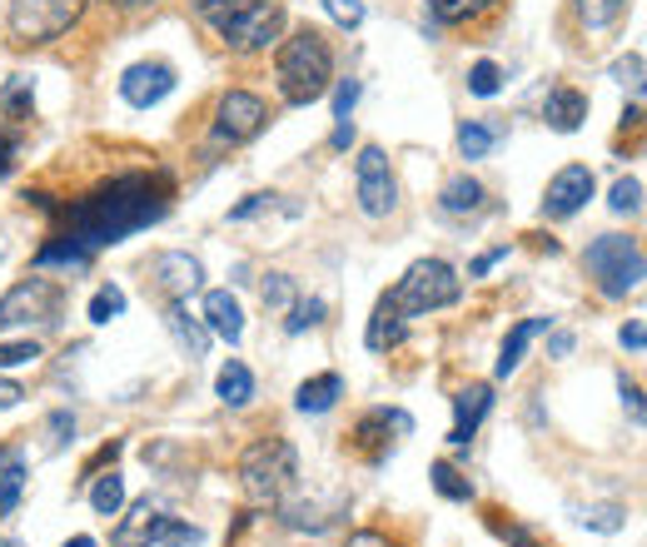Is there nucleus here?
<instances>
[{
	"mask_svg": "<svg viewBox=\"0 0 647 547\" xmlns=\"http://www.w3.org/2000/svg\"><path fill=\"white\" fill-rule=\"evenodd\" d=\"M170 180L164 174H120V180L100 184L90 200L70 204L65 210V234L46 244L36 254L40 270L50 264H65V270H85L100 250L110 244H125L130 234L150 230L170 214Z\"/></svg>",
	"mask_w": 647,
	"mask_h": 547,
	"instance_id": "f257e3e1",
	"label": "nucleus"
},
{
	"mask_svg": "<svg viewBox=\"0 0 647 547\" xmlns=\"http://www.w3.org/2000/svg\"><path fill=\"white\" fill-rule=\"evenodd\" d=\"M274 75H280L284 105H314V100H324L328 85H334V50H328V40L314 26H300L280 45Z\"/></svg>",
	"mask_w": 647,
	"mask_h": 547,
	"instance_id": "f03ea898",
	"label": "nucleus"
},
{
	"mask_svg": "<svg viewBox=\"0 0 647 547\" xmlns=\"http://www.w3.org/2000/svg\"><path fill=\"white\" fill-rule=\"evenodd\" d=\"M294 473H300V458H294L290 438H260L240 458V483L250 503H280L290 493Z\"/></svg>",
	"mask_w": 647,
	"mask_h": 547,
	"instance_id": "7ed1b4c3",
	"label": "nucleus"
},
{
	"mask_svg": "<svg viewBox=\"0 0 647 547\" xmlns=\"http://www.w3.org/2000/svg\"><path fill=\"white\" fill-rule=\"evenodd\" d=\"M458 294H464V284H458V274L448 270L444 260H418V264H408L394 288H388V304L404 318H424V314H434V308L458 304Z\"/></svg>",
	"mask_w": 647,
	"mask_h": 547,
	"instance_id": "20e7f679",
	"label": "nucleus"
},
{
	"mask_svg": "<svg viewBox=\"0 0 647 547\" xmlns=\"http://www.w3.org/2000/svg\"><path fill=\"white\" fill-rule=\"evenodd\" d=\"M583 270L593 274L603 298H628L633 288H643V244L628 240V234H603V240L588 244L583 254Z\"/></svg>",
	"mask_w": 647,
	"mask_h": 547,
	"instance_id": "39448f33",
	"label": "nucleus"
},
{
	"mask_svg": "<svg viewBox=\"0 0 647 547\" xmlns=\"http://www.w3.org/2000/svg\"><path fill=\"white\" fill-rule=\"evenodd\" d=\"M85 0H10V45H50L80 20Z\"/></svg>",
	"mask_w": 647,
	"mask_h": 547,
	"instance_id": "423d86ee",
	"label": "nucleus"
},
{
	"mask_svg": "<svg viewBox=\"0 0 647 547\" xmlns=\"http://www.w3.org/2000/svg\"><path fill=\"white\" fill-rule=\"evenodd\" d=\"M284 30V6L280 0H244L230 20L220 26V36L234 50H270Z\"/></svg>",
	"mask_w": 647,
	"mask_h": 547,
	"instance_id": "0eeeda50",
	"label": "nucleus"
},
{
	"mask_svg": "<svg viewBox=\"0 0 647 547\" xmlns=\"http://www.w3.org/2000/svg\"><path fill=\"white\" fill-rule=\"evenodd\" d=\"M354 174H358V210H364L368 220H384V214H394L398 184H394V170H388V154L378 150V144H364V150H358Z\"/></svg>",
	"mask_w": 647,
	"mask_h": 547,
	"instance_id": "6e6552de",
	"label": "nucleus"
},
{
	"mask_svg": "<svg viewBox=\"0 0 647 547\" xmlns=\"http://www.w3.org/2000/svg\"><path fill=\"white\" fill-rule=\"evenodd\" d=\"M264 120H270V110H264L260 95H250V90H224L220 105H214V140L244 144V140L260 135Z\"/></svg>",
	"mask_w": 647,
	"mask_h": 547,
	"instance_id": "1a4fd4ad",
	"label": "nucleus"
},
{
	"mask_svg": "<svg viewBox=\"0 0 647 547\" xmlns=\"http://www.w3.org/2000/svg\"><path fill=\"white\" fill-rule=\"evenodd\" d=\"M60 308V288L50 278H26L16 284L6 298H0V328H16V324H50Z\"/></svg>",
	"mask_w": 647,
	"mask_h": 547,
	"instance_id": "9d476101",
	"label": "nucleus"
},
{
	"mask_svg": "<svg viewBox=\"0 0 647 547\" xmlns=\"http://www.w3.org/2000/svg\"><path fill=\"white\" fill-rule=\"evenodd\" d=\"M588 200H593V170L588 164H563V170L548 180L543 214H548V220H573Z\"/></svg>",
	"mask_w": 647,
	"mask_h": 547,
	"instance_id": "9b49d317",
	"label": "nucleus"
},
{
	"mask_svg": "<svg viewBox=\"0 0 647 547\" xmlns=\"http://www.w3.org/2000/svg\"><path fill=\"white\" fill-rule=\"evenodd\" d=\"M150 278H155V288L164 298H190L204 284V264L184 250H164L150 260Z\"/></svg>",
	"mask_w": 647,
	"mask_h": 547,
	"instance_id": "f8f14e48",
	"label": "nucleus"
},
{
	"mask_svg": "<svg viewBox=\"0 0 647 547\" xmlns=\"http://www.w3.org/2000/svg\"><path fill=\"white\" fill-rule=\"evenodd\" d=\"M170 90H174V70L164 65V60H140V65H130L125 75H120V95H125V105H135V110L160 105Z\"/></svg>",
	"mask_w": 647,
	"mask_h": 547,
	"instance_id": "ddd939ff",
	"label": "nucleus"
},
{
	"mask_svg": "<svg viewBox=\"0 0 647 547\" xmlns=\"http://www.w3.org/2000/svg\"><path fill=\"white\" fill-rule=\"evenodd\" d=\"M408 428H414V418H408L404 408H374V413H364V418H358L354 438H358V448H364L368 458L384 463L388 448H394V438H388V433H408Z\"/></svg>",
	"mask_w": 647,
	"mask_h": 547,
	"instance_id": "4468645a",
	"label": "nucleus"
},
{
	"mask_svg": "<svg viewBox=\"0 0 647 547\" xmlns=\"http://www.w3.org/2000/svg\"><path fill=\"white\" fill-rule=\"evenodd\" d=\"M488 408H493V388H488V384H468V388H458V398H454V428H448V443H454V448H468V443H474V433H478V423L488 418Z\"/></svg>",
	"mask_w": 647,
	"mask_h": 547,
	"instance_id": "2eb2a0df",
	"label": "nucleus"
},
{
	"mask_svg": "<svg viewBox=\"0 0 647 547\" xmlns=\"http://www.w3.org/2000/svg\"><path fill=\"white\" fill-rule=\"evenodd\" d=\"M204 328H210L214 338H224V344H240L244 338V308L230 288H210V294H204Z\"/></svg>",
	"mask_w": 647,
	"mask_h": 547,
	"instance_id": "dca6fc26",
	"label": "nucleus"
},
{
	"mask_svg": "<svg viewBox=\"0 0 647 547\" xmlns=\"http://www.w3.org/2000/svg\"><path fill=\"white\" fill-rule=\"evenodd\" d=\"M543 120H548V130H558V135H573V130L588 120V95L573 85H553L548 100H543Z\"/></svg>",
	"mask_w": 647,
	"mask_h": 547,
	"instance_id": "f3484780",
	"label": "nucleus"
},
{
	"mask_svg": "<svg viewBox=\"0 0 647 547\" xmlns=\"http://www.w3.org/2000/svg\"><path fill=\"white\" fill-rule=\"evenodd\" d=\"M204 533L194 528V523H184V518H170V513H155V518L145 523V528L135 533V543L130 547H200Z\"/></svg>",
	"mask_w": 647,
	"mask_h": 547,
	"instance_id": "a211bd4d",
	"label": "nucleus"
},
{
	"mask_svg": "<svg viewBox=\"0 0 647 547\" xmlns=\"http://www.w3.org/2000/svg\"><path fill=\"white\" fill-rule=\"evenodd\" d=\"M164 328H170L174 344H180L190 358H204V354H210V328H204L200 318H190L184 298H170V308H164Z\"/></svg>",
	"mask_w": 647,
	"mask_h": 547,
	"instance_id": "6ab92c4d",
	"label": "nucleus"
},
{
	"mask_svg": "<svg viewBox=\"0 0 647 547\" xmlns=\"http://www.w3.org/2000/svg\"><path fill=\"white\" fill-rule=\"evenodd\" d=\"M548 324H553V318H518V324L508 328V338H503L498 364H493V374H498V378H508L513 368L523 364V354H528V344H533V338H538V334H548Z\"/></svg>",
	"mask_w": 647,
	"mask_h": 547,
	"instance_id": "aec40b11",
	"label": "nucleus"
},
{
	"mask_svg": "<svg viewBox=\"0 0 647 547\" xmlns=\"http://www.w3.org/2000/svg\"><path fill=\"white\" fill-rule=\"evenodd\" d=\"M404 334H408V318L398 314V308L388 304V294H384L378 298V308H374V318H368V328H364V344L374 348V354H384V348L404 344Z\"/></svg>",
	"mask_w": 647,
	"mask_h": 547,
	"instance_id": "412c9836",
	"label": "nucleus"
},
{
	"mask_svg": "<svg viewBox=\"0 0 647 547\" xmlns=\"http://www.w3.org/2000/svg\"><path fill=\"white\" fill-rule=\"evenodd\" d=\"M338 518H344V498H338L334 508H320L314 498H300V503H290V508H284V523H290L294 533H310V538H324Z\"/></svg>",
	"mask_w": 647,
	"mask_h": 547,
	"instance_id": "4be33fe9",
	"label": "nucleus"
},
{
	"mask_svg": "<svg viewBox=\"0 0 647 547\" xmlns=\"http://www.w3.org/2000/svg\"><path fill=\"white\" fill-rule=\"evenodd\" d=\"M484 184L474 180V174H454V180L444 184V194H438V210L444 214H478L484 210Z\"/></svg>",
	"mask_w": 647,
	"mask_h": 547,
	"instance_id": "5701e85b",
	"label": "nucleus"
},
{
	"mask_svg": "<svg viewBox=\"0 0 647 547\" xmlns=\"http://www.w3.org/2000/svg\"><path fill=\"white\" fill-rule=\"evenodd\" d=\"M344 398V378L338 374H320V378H304L300 394H294V408L300 413H328Z\"/></svg>",
	"mask_w": 647,
	"mask_h": 547,
	"instance_id": "b1692460",
	"label": "nucleus"
},
{
	"mask_svg": "<svg viewBox=\"0 0 647 547\" xmlns=\"http://www.w3.org/2000/svg\"><path fill=\"white\" fill-rule=\"evenodd\" d=\"M214 394H220L224 408H244L254 398V374L240 364V358H230V364L220 368V378H214Z\"/></svg>",
	"mask_w": 647,
	"mask_h": 547,
	"instance_id": "393cba45",
	"label": "nucleus"
},
{
	"mask_svg": "<svg viewBox=\"0 0 647 547\" xmlns=\"http://www.w3.org/2000/svg\"><path fill=\"white\" fill-rule=\"evenodd\" d=\"M90 508H95L100 518H115V513L125 508V478H120V473H95V488H90Z\"/></svg>",
	"mask_w": 647,
	"mask_h": 547,
	"instance_id": "a878e982",
	"label": "nucleus"
},
{
	"mask_svg": "<svg viewBox=\"0 0 647 547\" xmlns=\"http://www.w3.org/2000/svg\"><path fill=\"white\" fill-rule=\"evenodd\" d=\"M493 144H498V125H484V120H464L458 125V154L464 160H484Z\"/></svg>",
	"mask_w": 647,
	"mask_h": 547,
	"instance_id": "bb28decb",
	"label": "nucleus"
},
{
	"mask_svg": "<svg viewBox=\"0 0 647 547\" xmlns=\"http://www.w3.org/2000/svg\"><path fill=\"white\" fill-rule=\"evenodd\" d=\"M488 10H498V0H434V20H444V26H468Z\"/></svg>",
	"mask_w": 647,
	"mask_h": 547,
	"instance_id": "cd10ccee",
	"label": "nucleus"
},
{
	"mask_svg": "<svg viewBox=\"0 0 647 547\" xmlns=\"http://www.w3.org/2000/svg\"><path fill=\"white\" fill-rule=\"evenodd\" d=\"M578 523L593 533H623L628 528V508H618V503H588V508H578Z\"/></svg>",
	"mask_w": 647,
	"mask_h": 547,
	"instance_id": "c85d7f7f",
	"label": "nucleus"
},
{
	"mask_svg": "<svg viewBox=\"0 0 647 547\" xmlns=\"http://www.w3.org/2000/svg\"><path fill=\"white\" fill-rule=\"evenodd\" d=\"M20 488H26V458L10 453V463L0 468V518H10L20 508Z\"/></svg>",
	"mask_w": 647,
	"mask_h": 547,
	"instance_id": "c756f323",
	"label": "nucleus"
},
{
	"mask_svg": "<svg viewBox=\"0 0 647 547\" xmlns=\"http://www.w3.org/2000/svg\"><path fill=\"white\" fill-rule=\"evenodd\" d=\"M573 10H578V20L588 30H608L613 20H623L628 0H573Z\"/></svg>",
	"mask_w": 647,
	"mask_h": 547,
	"instance_id": "7c9ffc66",
	"label": "nucleus"
},
{
	"mask_svg": "<svg viewBox=\"0 0 647 547\" xmlns=\"http://www.w3.org/2000/svg\"><path fill=\"white\" fill-rule=\"evenodd\" d=\"M434 488H438V498H448V503H468V498H474V483H468L454 463H434Z\"/></svg>",
	"mask_w": 647,
	"mask_h": 547,
	"instance_id": "2f4dec72",
	"label": "nucleus"
},
{
	"mask_svg": "<svg viewBox=\"0 0 647 547\" xmlns=\"http://www.w3.org/2000/svg\"><path fill=\"white\" fill-rule=\"evenodd\" d=\"M260 298H264V308H280V314H290V304L300 298V288H294L290 274H264Z\"/></svg>",
	"mask_w": 647,
	"mask_h": 547,
	"instance_id": "473e14b6",
	"label": "nucleus"
},
{
	"mask_svg": "<svg viewBox=\"0 0 647 547\" xmlns=\"http://www.w3.org/2000/svg\"><path fill=\"white\" fill-rule=\"evenodd\" d=\"M125 314V288L105 284L95 298H90V324H110V318Z\"/></svg>",
	"mask_w": 647,
	"mask_h": 547,
	"instance_id": "72a5a7b5",
	"label": "nucleus"
},
{
	"mask_svg": "<svg viewBox=\"0 0 647 547\" xmlns=\"http://www.w3.org/2000/svg\"><path fill=\"white\" fill-rule=\"evenodd\" d=\"M314 324H324V298H294L284 328H290V334H304V328H314Z\"/></svg>",
	"mask_w": 647,
	"mask_h": 547,
	"instance_id": "f704fd0d",
	"label": "nucleus"
},
{
	"mask_svg": "<svg viewBox=\"0 0 647 547\" xmlns=\"http://www.w3.org/2000/svg\"><path fill=\"white\" fill-rule=\"evenodd\" d=\"M468 90H474L478 100H493L503 90V70L493 65V60H478V65L468 70Z\"/></svg>",
	"mask_w": 647,
	"mask_h": 547,
	"instance_id": "c9c22d12",
	"label": "nucleus"
},
{
	"mask_svg": "<svg viewBox=\"0 0 647 547\" xmlns=\"http://www.w3.org/2000/svg\"><path fill=\"white\" fill-rule=\"evenodd\" d=\"M613 214H638L643 210V180L638 174H628V180H618L613 184Z\"/></svg>",
	"mask_w": 647,
	"mask_h": 547,
	"instance_id": "e433bc0d",
	"label": "nucleus"
},
{
	"mask_svg": "<svg viewBox=\"0 0 647 547\" xmlns=\"http://www.w3.org/2000/svg\"><path fill=\"white\" fill-rule=\"evenodd\" d=\"M155 513H160V503H150V498H145V503H135V513H130V523L115 533V547H130V543H135V533L145 528V523L155 518Z\"/></svg>",
	"mask_w": 647,
	"mask_h": 547,
	"instance_id": "4c0bfd02",
	"label": "nucleus"
},
{
	"mask_svg": "<svg viewBox=\"0 0 647 547\" xmlns=\"http://www.w3.org/2000/svg\"><path fill=\"white\" fill-rule=\"evenodd\" d=\"M324 10H328V16H334L344 30H358V26H364V0H324Z\"/></svg>",
	"mask_w": 647,
	"mask_h": 547,
	"instance_id": "58836bf2",
	"label": "nucleus"
},
{
	"mask_svg": "<svg viewBox=\"0 0 647 547\" xmlns=\"http://www.w3.org/2000/svg\"><path fill=\"white\" fill-rule=\"evenodd\" d=\"M240 6H244V0H194V10H200V20H210L214 30H220L224 20H230Z\"/></svg>",
	"mask_w": 647,
	"mask_h": 547,
	"instance_id": "ea45409f",
	"label": "nucleus"
},
{
	"mask_svg": "<svg viewBox=\"0 0 647 547\" xmlns=\"http://www.w3.org/2000/svg\"><path fill=\"white\" fill-rule=\"evenodd\" d=\"M30 358H40V344H36V338H20V344H0V368L30 364Z\"/></svg>",
	"mask_w": 647,
	"mask_h": 547,
	"instance_id": "a19ab883",
	"label": "nucleus"
},
{
	"mask_svg": "<svg viewBox=\"0 0 647 547\" xmlns=\"http://www.w3.org/2000/svg\"><path fill=\"white\" fill-rule=\"evenodd\" d=\"M488 528L493 533H498V538L503 543H508V547H543L538 538H533V533L528 528H518V523H503V518H488Z\"/></svg>",
	"mask_w": 647,
	"mask_h": 547,
	"instance_id": "79ce46f5",
	"label": "nucleus"
},
{
	"mask_svg": "<svg viewBox=\"0 0 647 547\" xmlns=\"http://www.w3.org/2000/svg\"><path fill=\"white\" fill-rule=\"evenodd\" d=\"M358 105V80H338L334 85V120H348Z\"/></svg>",
	"mask_w": 647,
	"mask_h": 547,
	"instance_id": "37998d69",
	"label": "nucleus"
},
{
	"mask_svg": "<svg viewBox=\"0 0 647 547\" xmlns=\"http://www.w3.org/2000/svg\"><path fill=\"white\" fill-rule=\"evenodd\" d=\"M26 105H30V80H10L6 85V115L10 120L26 115Z\"/></svg>",
	"mask_w": 647,
	"mask_h": 547,
	"instance_id": "c03bdc74",
	"label": "nucleus"
},
{
	"mask_svg": "<svg viewBox=\"0 0 647 547\" xmlns=\"http://www.w3.org/2000/svg\"><path fill=\"white\" fill-rule=\"evenodd\" d=\"M613 80H623V85L638 90L643 85V55H623L618 65H613Z\"/></svg>",
	"mask_w": 647,
	"mask_h": 547,
	"instance_id": "a18cd8bd",
	"label": "nucleus"
},
{
	"mask_svg": "<svg viewBox=\"0 0 647 547\" xmlns=\"http://www.w3.org/2000/svg\"><path fill=\"white\" fill-rule=\"evenodd\" d=\"M618 338H623V348H633V354H643V344H647V334H643V318H628Z\"/></svg>",
	"mask_w": 647,
	"mask_h": 547,
	"instance_id": "49530a36",
	"label": "nucleus"
},
{
	"mask_svg": "<svg viewBox=\"0 0 647 547\" xmlns=\"http://www.w3.org/2000/svg\"><path fill=\"white\" fill-rule=\"evenodd\" d=\"M344 547H394V543H388L384 533H374V528H358V533H348Z\"/></svg>",
	"mask_w": 647,
	"mask_h": 547,
	"instance_id": "de8ad7c7",
	"label": "nucleus"
},
{
	"mask_svg": "<svg viewBox=\"0 0 647 547\" xmlns=\"http://www.w3.org/2000/svg\"><path fill=\"white\" fill-rule=\"evenodd\" d=\"M623 408L633 413V423H643V388L628 384V378H623Z\"/></svg>",
	"mask_w": 647,
	"mask_h": 547,
	"instance_id": "09e8293b",
	"label": "nucleus"
},
{
	"mask_svg": "<svg viewBox=\"0 0 647 547\" xmlns=\"http://www.w3.org/2000/svg\"><path fill=\"white\" fill-rule=\"evenodd\" d=\"M354 144V120H338L334 135H328V150H348Z\"/></svg>",
	"mask_w": 647,
	"mask_h": 547,
	"instance_id": "8fccbe9b",
	"label": "nucleus"
},
{
	"mask_svg": "<svg viewBox=\"0 0 647 547\" xmlns=\"http://www.w3.org/2000/svg\"><path fill=\"white\" fill-rule=\"evenodd\" d=\"M20 398H26V388H20V384H6V378H0V413L16 408Z\"/></svg>",
	"mask_w": 647,
	"mask_h": 547,
	"instance_id": "3c124183",
	"label": "nucleus"
},
{
	"mask_svg": "<svg viewBox=\"0 0 647 547\" xmlns=\"http://www.w3.org/2000/svg\"><path fill=\"white\" fill-rule=\"evenodd\" d=\"M503 254H508V250H488V254H478V260H474V270H468V274H474V278H484V274L493 270V264L503 260Z\"/></svg>",
	"mask_w": 647,
	"mask_h": 547,
	"instance_id": "603ef678",
	"label": "nucleus"
},
{
	"mask_svg": "<svg viewBox=\"0 0 647 547\" xmlns=\"http://www.w3.org/2000/svg\"><path fill=\"white\" fill-rule=\"evenodd\" d=\"M548 354H553V358H568V354H573V334H553V338H548Z\"/></svg>",
	"mask_w": 647,
	"mask_h": 547,
	"instance_id": "864d4df0",
	"label": "nucleus"
},
{
	"mask_svg": "<svg viewBox=\"0 0 647 547\" xmlns=\"http://www.w3.org/2000/svg\"><path fill=\"white\" fill-rule=\"evenodd\" d=\"M65 547H100V543H95V538H70Z\"/></svg>",
	"mask_w": 647,
	"mask_h": 547,
	"instance_id": "5fc2aeb1",
	"label": "nucleus"
},
{
	"mask_svg": "<svg viewBox=\"0 0 647 547\" xmlns=\"http://www.w3.org/2000/svg\"><path fill=\"white\" fill-rule=\"evenodd\" d=\"M110 6H125L130 10V6H150V0H110Z\"/></svg>",
	"mask_w": 647,
	"mask_h": 547,
	"instance_id": "6e6d98bb",
	"label": "nucleus"
},
{
	"mask_svg": "<svg viewBox=\"0 0 647 547\" xmlns=\"http://www.w3.org/2000/svg\"><path fill=\"white\" fill-rule=\"evenodd\" d=\"M0 547H26V543H16V538H0Z\"/></svg>",
	"mask_w": 647,
	"mask_h": 547,
	"instance_id": "4d7b16f0",
	"label": "nucleus"
},
{
	"mask_svg": "<svg viewBox=\"0 0 647 547\" xmlns=\"http://www.w3.org/2000/svg\"><path fill=\"white\" fill-rule=\"evenodd\" d=\"M6 463H10V453H6V448H0V468H6Z\"/></svg>",
	"mask_w": 647,
	"mask_h": 547,
	"instance_id": "13d9d810",
	"label": "nucleus"
}]
</instances>
